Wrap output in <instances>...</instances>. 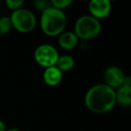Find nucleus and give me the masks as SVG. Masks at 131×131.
<instances>
[{
    "label": "nucleus",
    "mask_w": 131,
    "mask_h": 131,
    "mask_svg": "<svg viewBox=\"0 0 131 131\" xmlns=\"http://www.w3.org/2000/svg\"><path fill=\"white\" fill-rule=\"evenodd\" d=\"M116 102V91L105 84L92 86L84 96L86 108L95 113L108 112Z\"/></svg>",
    "instance_id": "obj_1"
},
{
    "label": "nucleus",
    "mask_w": 131,
    "mask_h": 131,
    "mask_svg": "<svg viewBox=\"0 0 131 131\" xmlns=\"http://www.w3.org/2000/svg\"><path fill=\"white\" fill-rule=\"evenodd\" d=\"M67 25V16L61 10L49 6L41 13L40 29L47 36L60 35Z\"/></svg>",
    "instance_id": "obj_2"
},
{
    "label": "nucleus",
    "mask_w": 131,
    "mask_h": 131,
    "mask_svg": "<svg viewBox=\"0 0 131 131\" xmlns=\"http://www.w3.org/2000/svg\"><path fill=\"white\" fill-rule=\"evenodd\" d=\"M102 25L99 20L91 15H84L77 19L75 24V34L78 39L92 40L99 35Z\"/></svg>",
    "instance_id": "obj_3"
},
{
    "label": "nucleus",
    "mask_w": 131,
    "mask_h": 131,
    "mask_svg": "<svg viewBox=\"0 0 131 131\" xmlns=\"http://www.w3.org/2000/svg\"><path fill=\"white\" fill-rule=\"evenodd\" d=\"M9 18L11 20L12 26L23 33L33 31L36 26V17L28 9L21 8L14 11Z\"/></svg>",
    "instance_id": "obj_4"
},
{
    "label": "nucleus",
    "mask_w": 131,
    "mask_h": 131,
    "mask_svg": "<svg viewBox=\"0 0 131 131\" xmlns=\"http://www.w3.org/2000/svg\"><path fill=\"white\" fill-rule=\"evenodd\" d=\"M58 57L56 48L49 44H41L34 51L35 61L45 68L56 66Z\"/></svg>",
    "instance_id": "obj_5"
},
{
    "label": "nucleus",
    "mask_w": 131,
    "mask_h": 131,
    "mask_svg": "<svg viewBox=\"0 0 131 131\" xmlns=\"http://www.w3.org/2000/svg\"><path fill=\"white\" fill-rule=\"evenodd\" d=\"M89 12L95 19H103L111 11V3L109 0H92L89 3Z\"/></svg>",
    "instance_id": "obj_6"
},
{
    "label": "nucleus",
    "mask_w": 131,
    "mask_h": 131,
    "mask_svg": "<svg viewBox=\"0 0 131 131\" xmlns=\"http://www.w3.org/2000/svg\"><path fill=\"white\" fill-rule=\"evenodd\" d=\"M126 75L124 72L118 67H110L104 73V79L108 86L112 89L118 88L123 85Z\"/></svg>",
    "instance_id": "obj_7"
},
{
    "label": "nucleus",
    "mask_w": 131,
    "mask_h": 131,
    "mask_svg": "<svg viewBox=\"0 0 131 131\" xmlns=\"http://www.w3.org/2000/svg\"><path fill=\"white\" fill-rule=\"evenodd\" d=\"M63 74L56 66L45 69L43 73V80L46 84L49 86H56L61 82Z\"/></svg>",
    "instance_id": "obj_8"
},
{
    "label": "nucleus",
    "mask_w": 131,
    "mask_h": 131,
    "mask_svg": "<svg viewBox=\"0 0 131 131\" xmlns=\"http://www.w3.org/2000/svg\"><path fill=\"white\" fill-rule=\"evenodd\" d=\"M58 43L62 49L70 50L77 47V45L78 44V38L72 31H67L60 34Z\"/></svg>",
    "instance_id": "obj_9"
},
{
    "label": "nucleus",
    "mask_w": 131,
    "mask_h": 131,
    "mask_svg": "<svg viewBox=\"0 0 131 131\" xmlns=\"http://www.w3.org/2000/svg\"><path fill=\"white\" fill-rule=\"evenodd\" d=\"M116 102L122 106H129L131 104V86L122 85L116 92Z\"/></svg>",
    "instance_id": "obj_10"
},
{
    "label": "nucleus",
    "mask_w": 131,
    "mask_h": 131,
    "mask_svg": "<svg viewBox=\"0 0 131 131\" xmlns=\"http://www.w3.org/2000/svg\"><path fill=\"white\" fill-rule=\"evenodd\" d=\"M75 66V60L73 57L70 55H62L58 57V59L57 61L56 67L61 72H67L71 70Z\"/></svg>",
    "instance_id": "obj_11"
},
{
    "label": "nucleus",
    "mask_w": 131,
    "mask_h": 131,
    "mask_svg": "<svg viewBox=\"0 0 131 131\" xmlns=\"http://www.w3.org/2000/svg\"><path fill=\"white\" fill-rule=\"evenodd\" d=\"M12 23L8 16L0 17V34H6L12 29Z\"/></svg>",
    "instance_id": "obj_12"
},
{
    "label": "nucleus",
    "mask_w": 131,
    "mask_h": 131,
    "mask_svg": "<svg viewBox=\"0 0 131 131\" xmlns=\"http://www.w3.org/2000/svg\"><path fill=\"white\" fill-rule=\"evenodd\" d=\"M72 4H73L72 0H52L50 1V6L52 7L61 10V11H63V9L65 8H68Z\"/></svg>",
    "instance_id": "obj_13"
},
{
    "label": "nucleus",
    "mask_w": 131,
    "mask_h": 131,
    "mask_svg": "<svg viewBox=\"0 0 131 131\" xmlns=\"http://www.w3.org/2000/svg\"><path fill=\"white\" fill-rule=\"evenodd\" d=\"M24 4V0H6V5L7 6V8L12 10L13 12L16 11L18 9H21Z\"/></svg>",
    "instance_id": "obj_14"
},
{
    "label": "nucleus",
    "mask_w": 131,
    "mask_h": 131,
    "mask_svg": "<svg viewBox=\"0 0 131 131\" xmlns=\"http://www.w3.org/2000/svg\"><path fill=\"white\" fill-rule=\"evenodd\" d=\"M34 6L37 10L41 11V13L50 6V2H48L45 0H36L34 2Z\"/></svg>",
    "instance_id": "obj_15"
},
{
    "label": "nucleus",
    "mask_w": 131,
    "mask_h": 131,
    "mask_svg": "<svg viewBox=\"0 0 131 131\" xmlns=\"http://www.w3.org/2000/svg\"><path fill=\"white\" fill-rule=\"evenodd\" d=\"M6 126H5V123L0 119V131H6Z\"/></svg>",
    "instance_id": "obj_16"
},
{
    "label": "nucleus",
    "mask_w": 131,
    "mask_h": 131,
    "mask_svg": "<svg viewBox=\"0 0 131 131\" xmlns=\"http://www.w3.org/2000/svg\"><path fill=\"white\" fill-rule=\"evenodd\" d=\"M6 131H21V130L16 129V128H11V129H8V130H6Z\"/></svg>",
    "instance_id": "obj_17"
}]
</instances>
